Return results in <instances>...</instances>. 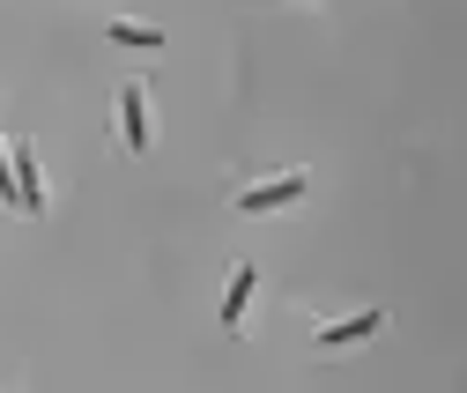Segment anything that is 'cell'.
I'll return each instance as SVG.
<instances>
[{"mask_svg": "<svg viewBox=\"0 0 467 393\" xmlns=\"http://www.w3.org/2000/svg\"><path fill=\"white\" fill-rule=\"evenodd\" d=\"M253 283H260L253 267H238V274H230V297H223V326H238V319H245V305H253Z\"/></svg>", "mask_w": 467, "mask_h": 393, "instance_id": "5b68a950", "label": "cell"}, {"mask_svg": "<svg viewBox=\"0 0 467 393\" xmlns=\"http://www.w3.org/2000/svg\"><path fill=\"white\" fill-rule=\"evenodd\" d=\"M111 45H163L156 30H134V23H111Z\"/></svg>", "mask_w": 467, "mask_h": 393, "instance_id": "8992f818", "label": "cell"}, {"mask_svg": "<svg viewBox=\"0 0 467 393\" xmlns=\"http://www.w3.org/2000/svg\"><path fill=\"white\" fill-rule=\"evenodd\" d=\"M289 201H305V179H275V186L238 193V208H245V215H267V208H289Z\"/></svg>", "mask_w": 467, "mask_h": 393, "instance_id": "7a4b0ae2", "label": "cell"}, {"mask_svg": "<svg viewBox=\"0 0 467 393\" xmlns=\"http://www.w3.org/2000/svg\"><path fill=\"white\" fill-rule=\"evenodd\" d=\"M386 326V312L371 305V312H357V319H341V326H319V349H348V342H364V334H379Z\"/></svg>", "mask_w": 467, "mask_h": 393, "instance_id": "3957f363", "label": "cell"}, {"mask_svg": "<svg viewBox=\"0 0 467 393\" xmlns=\"http://www.w3.org/2000/svg\"><path fill=\"white\" fill-rule=\"evenodd\" d=\"M16 193H23L30 215L45 208V186H37V156H30V141H16Z\"/></svg>", "mask_w": 467, "mask_h": 393, "instance_id": "277c9868", "label": "cell"}, {"mask_svg": "<svg viewBox=\"0 0 467 393\" xmlns=\"http://www.w3.org/2000/svg\"><path fill=\"white\" fill-rule=\"evenodd\" d=\"M119 134H127V149H149V97L134 82L119 89Z\"/></svg>", "mask_w": 467, "mask_h": 393, "instance_id": "6da1fadb", "label": "cell"}]
</instances>
